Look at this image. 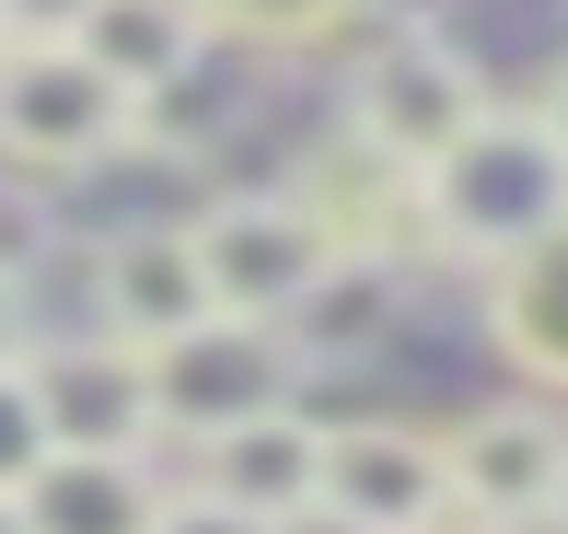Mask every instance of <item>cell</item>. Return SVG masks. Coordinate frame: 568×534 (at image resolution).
Returning <instances> with one entry per match:
<instances>
[{"label": "cell", "mask_w": 568, "mask_h": 534, "mask_svg": "<svg viewBox=\"0 0 568 534\" xmlns=\"http://www.w3.org/2000/svg\"><path fill=\"white\" fill-rule=\"evenodd\" d=\"M418 187H429V256L510 268L523 244H546L568 221V140L546 129V117H499L487 105Z\"/></svg>", "instance_id": "1"}, {"label": "cell", "mask_w": 568, "mask_h": 534, "mask_svg": "<svg viewBox=\"0 0 568 534\" xmlns=\"http://www.w3.org/2000/svg\"><path fill=\"white\" fill-rule=\"evenodd\" d=\"M0 151L12 174H93L116 151H140V93L116 70H93L82 47H0Z\"/></svg>", "instance_id": "2"}, {"label": "cell", "mask_w": 568, "mask_h": 534, "mask_svg": "<svg viewBox=\"0 0 568 534\" xmlns=\"http://www.w3.org/2000/svg\"><path fill=\"white\" fill-rule=\"evenodd\" d=\"M291 384H302V337L244 325V314H210V325H186L174 349H151L163 442H221V430H244V419H278Z\"/></svg>", "instance_id": "3"}, {"label": "cell", "mask_w": 568, "mask_h": 534, "mask_svg": "<svg viewBox=\"0 0 568 534\" xmlns=\"http://www.w3.org/2000/svg\"><path fill=\"white\" fill-rule=\"evenodd\" d=\"M186 233H197V268H210V302L244 325H291L325 291V268H337V244L314 233V210L291 187H244L221 210H197Z\"/></svg>", "instance_id": "4"}, {"label": "cell", "mask_w": 568, "mask_h": 534, "mask_svg": "<svg viewBox=\"0 0 568 534\" xmlns=\"http://www.w3.org/2000/svg\"><path fill=\"white\" fill-rule=\"evenodd\" d=\"M476 117H487V82L453 59L442 36H383L372 59L348 70V129L372 140V151H395L406 174H429Z\"/></svg>", "instance_id": "5"}, {"label": "cell", "mask_w": 568, "mask_h": 534, "mask_svg": "<svg viewBox=\"0 0 568 534\" xmlns=\"http://www.w3.org/2000/svg\"><path fill=\"white\" fill-rule=\"evenodd\" d=\"M314 523H348V534L453 523V453H442V430H418V419H348V430H325V500H314Z\"/></svg>", "instance_id": "6"}, {"label": "cell", "mask_w": 568, "mask_h": 534, "mask_svg": "<svg viewBox=\"0 0 568 534\" xmlns=\"http://www.w3.org/2000/svg\"><path fill=\"white\" fill-rule=\"evenodd\" d=\"M291 198L314 210V233L337 244V256H372V268L429 256V187L395 163V151H372L359 129H337V140H314V151H302Z\"/></svg>", "instance_id": "7"}, {"label": "cell", "mask_w": 568, "mask_h": 534, "mask_svg": "<svg viewBox=\"0 0 568 534\" xmlns=\"http://www.w3.org/2000/svg\"><path fill=\"white\" fill-rule=\"evenodd\" d=\"M47 419V453H151L163 442V406H151V349L128 337H70L23 361Z\"/></svg>", "instance_id": "8"}, {"label": "cell", "mask_w": 568, "mask_h": 534, "mask_svg": "<svg viewBox=\"0 0 568 534\" xmlns=\"http://www.w3.org/2000/svg\"><path fill=\"white\" fill-rule=\"evenodd\" d=\"M93 314H105V337L128 349H174L186 325H210V268H197V233L186 221H128L105 233V256H93Z\"/></svg>", "instance_id": "9"}, {"label": "cell", "mask_w": 568, "mask_h": 534, "mask_svg": "<svg viewBox=\"0 0 568 534\" xmlns=\"http://www.w3.org/2000/svg\"><path fill=\"white\" fill-rule=\"evenodd\" d=\"M442 453H453L464 523H510V512H557L568 500V430L546 406H476L464 430H442Z\"/></svg>", "instance_id": "10"}, {"label": "cell", "mask_w": 568, "mask_h": 534, "mask_svg": "<svg viewBox=\"0 0 568 534\" xmlns=\"http://www.w3.org/2000/svg\"><path fill=\"white\" fill-rule=\"evenodd\" d=\"M197 488L291 534V523H314V500H325V430L302 419V406L244 419V430H221V442H197Z\"/></svg>", "instance_id": "11"}, {"label": "cell", "mask_w": 568, "mask_h": 534, "mask_svg": "<svg viewBox=\"0 0 568 534\" xmlns=\"http://www.w3.org/2000/svg\"><path fill=\"white\" fill-rule=\"evenodd\" d=\"M163 476L151 453H47L23 476V534H151L163 523Z\"/></svg>", "instance_id": "12"}, {"label": "cell", "mask_w": 568, "mask_h": 534, "mask_svg": "<svg viewBox=\"0 0 568 534\" xmlns=\"http://www.w3.org/2000/svg\"><path fill=\"white\" fill-rule=\"evenodd\" d=\"M70 47H82L93 70H116V82L151 105L163 82H186V70L210 59V12H197V0H93Z\"/></svg>", "instance_id": "13"}, {"label": "cell", "mask_w": 568, "mask_h": 534, "mask_svg": "<svg viewBox=\"0 0 568 534\" xmlns=\"http://www.w3.org/2000/svg\"><path fill=\"white\" fill-rule=\"evenodd\" d=\"M487 337H499L534 384H568V221L546 244H523L510 268H487Z\"/></svg>", "instance_id": "14"}, {"label": "cell", "mask_w": 568, "mask_h": 534, "mask_svg": "<svg viewBox=\"0 0 568 534\" xmlns=\"http://www.w3.org/2000/svg\"><path fill=\"white\" fill-rule=\"evenodd\" d=\"M302 361H348V349H372L383 325H395V268H372V256H337L325 268V291L302 302Z\"/></svg>", "instance_id": "15"}, {"label": "cell", "mask_w": 568, "mask_h": 534, "mask_svg": "<svg viewBox=\"0 0 568 534\" xmlns=\"http://www.w3.org/2000/svg\"><path fill=\"white\" fill-rule=\"evenodd\" d=\"M210 36H244V47H302V36H337L359 0H197Z\"/></svg>", "instance_id": "16"}, {"label": "cell", "mask_w": 568, "mask_h": 534, "mask_svg": "<svg viewBox=\"0 0 568 534\" xmlns=\"http://www.w3.org/2000/svg\"><path fill=\"white\" fill-rule=\"evenodd\" d=\"M47 244H59L47 187H36V174H0V291H23V279L47 268Z\"/></svg>", "instance_id": "17"}, {"label": "cell", "mask_w": 568, "mask_h": 534, "mask_svg": "<svg viewBox=\"0 0 568 534\" xmlns=\"http://www.w3.org/2000/svg\"><path fill=\"white\" fill-rule=\"evenodd\" d=\"M47 465V419H36V384L0 372V500H23V476Z\"/></svg>", "instance_id": "18"}, {"label": "cell", "mask_w": 568, "mask_h": 534, "mask_svg": "<svg viewBox=\"0 0 568 534\" xmlns=\"http://www.w3.org/2000/svg\"><path fill=\"white\" fill-rule=\"evenodd\" d=\"M93 0H0V47H70Z\"/></svg>", "instance_id": "19"}, {"label": "cell", "mask_w": 568, "mask_h": 534, "mask_svg": "<svg viewBox=\"0 0 568 534\" xmlns=\"http://www.w3.org/2000/svg\"><path fill=\"white\" fill-rule=\"evenodd\" d=\"M151 534H278V523L232 512V500H210V488H174V500H163V523H151Z\"/></svg>", "instance_id": "20"}, {"label": "cell", "mask_w": 568, "mask_h": 534, "mask_svg": "<svg viewBox=\"0 0 568 534\" xmlns=\"http://www.w3.org/2000/svg\"><path fill=\"white\" fill-rule=\"evenodd\" d=\"M36 361V325H23V291H0V372Z\"/></svg>", "instance_id": "21"}, {"label": "cell", "mask_w": 568, "mask_h": 534, "mask_svg": "<svg viewBox=\"0 0 568 534\" xmlns=\"http://www.w3.org/2000/svg\"><path fill=\"white\" fill-rule=\"evenodd\" d=\"M372 12H395V36H442L453 0H372Z\"/></svg>", "instance_id": "22"}, {"label": "cell", "mask_w": 568, "mask_h": 534, "mask_svg": "<svg viewBox=\"0 0 568 534\" xmlns=\"http://www.w3.org/2000/svg\"><path fill=\"white\" fill-rule=\"evenodd\" d=\"M476 534H568V500H557V512H510V523H476Z\"/></svg>", "instance_id": "23"}, {"label": "cell", "mask_w": 568, "mask_h": 534, "mask_svg": "<svg viewBox=\"0 0 568 534\" xmlns=\"http://www.w3.org/2000/svg\"><path fill=\"white\" fill-rule=\"evenodd\" d=\"M534 117H546V129L568 140V59H557V82H546V105H534Z\"/></svg>", "instance_id": "24"}, {"label": "cell", "mask_w": 568, "mask_h": 534, "mask_svg": "<svg viewBox=\"0 0 568 534\" xmlns=\"http://www.w3.org/2000/svg\"><path fill=\"white\" fill-rule=\"evenodd\" d=\"M0 534H23V500H0Z\"/></svg>", "instance_id": "25"}, {"label": "cell", "mask_w": 568, "mask_h": 534, "mask_svg": "<svg viewBox=\"0 0 568 534\" xmlns=\"http://www.w3.org/2000/svg\"><path fill=\"white\" fill-rule=\"evenodd\" d=\"M418 534H476V523H464V512H453V523H418Z\"/></svg>", "instance_id": "26"}]
</instances>
